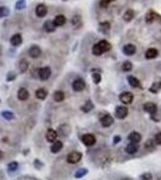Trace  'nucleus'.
<instances>
[{
    "mask_svg": "<svg viewBox=\"0 0 161 180\" xmlns=\"http://www.w3.org/2000/svg\"><path fill=\"white\" fill-rule=\"evenodd\" d=\"M82 159V154H80V151H71L69 155H67V157H66V161L69 162V163H71V164H75V163H78Z\"/></svg>",
    "mask_w": 161,
    "mask_h": 180,
    "instance_id": "f257e3e1",
    "label": "nucleus"
},
{
    "mask_svg": "<svg viewBox=\"0 0 161 180\" xmlns=\"http://www.w3.org/2000/svg\"><path fill=\"white\" fill-rule=\"evenodd\" d=\"M119 100H120L121 103H124V104H130V103H132V101H134V95H132L131 93H129V91H124V93L120 94Z\"/></svg>",
    "mask_w": 161,
    "mask_h": 180,
    "instance_id": "f03ea898",
    "label": "nucleus"
},
{
    "mask_svg": "<svg viewBox=\"0 0 161 180\" xmlns=\"http://www.w3.org/2000/svg\"><path fill=\"white\" fill-rule=\"evenodd\" d=\"M82 142H83L84 145H87V146H91V145H94V144L96 143V138H95L94 135L87 133V135H84V136L82 137Z\"/></svg>",
    "mask_w": 161,
    "mask_h": 180,
    "instance_id": "7ed1b4c3",
    "label": "nucleus"
},
{
    "mask_svg": "<svg viewBox=\"0 0 161 180\" xmlns=\"http://www.w3.org/2000/svg\"><path fill=\"white\" fill-rule=\"evenodd\" d=\"M28 53H29V55H30L33 59H36V58H39L41 54H42V51H41V48L39 47V46L33 44V46L29 48Z\"/></svg>",
    "mask_w": 161,
    "mask_h": 180,
    "instance_id": "20e7f679",
    "label": "nucleus"
},
{
    "mask_svg": "<svg viewBox=\"0 0 161 180\" xmlns=\"http://www.w3.org/2000/svg\"><path fill=\"white\" fill-rule=\"evenodd\" d=\"M47 12H48V10H47V6H46L45 4H39V5L36 6V9H35V15H36L39 18L45 17V16L47 15Z\"/></svg>",
    "mask_w": 161,
    "mask_h": 180,
    "instance_id": "39448f33",
    "label": "nucleus"
},
{
    "mask_svg": "<svg viewBox=\"0 0 161 180\" xmlns=\"http://www.w3.org/2000/svg\"><path fill=\"white\" fill-rule=\"evenodd\" d=\"M127 113H129L127 108L124 107V106H119V107L116 108V117L118 119H125L127 117Z\"/></svg>",
    "mask_w": 161,
    "mask_h": 180,
    "instance_id": "423d86ee",
    "label": "nucleus"
},
{
    "mask_svg": "<svg viewBox=\"0 0 161 180\" xmlns=\"http://www.w3.org/2000/svg\"><path fill=\"white\" fill-rule=\"evenodd\" d=\"M143 109H144V112H147V113H149V114L152 115V114H155V113H156L158 107H156V104L153 103V102H147V103H144Z\"/></svg>",
    "mask_w": 161,
    "mask_h": 180,
    "instance_id": "0eeeda50",
    "label": "nucleus"
},
{
    "mask_svg": "<svg viewBox=\"0 0 161 180\" xmlns=\"http://www.w3.org/2000/svg\"><path fill=\"white\" fill-rule=\"evenodd\" d=\"M84 88H85V82L82 79V78H77V79L73 80V83H72V89H73L75 91H82Z\"/></svg>",
    "mask_w": 161,
    "mask_h": 180,
    "instance_id": "6e6552de",
    "label": "nucleus"
},
{
    "mask_svg": "<svg viewBox=\"0 0 161 180\" xmlns=\"http://www.w3.org/2000/svg\"><path fill=\"white\" fill-rule=\"evenodd\" d=\"M100 122L103 127H109V126L114 122V119H113L112 115H109V114H105V115L101 118Z\"/></svg>",
    "mask_w": 161,
    "mask_h": 180,
    "instance_id": "1a4fd4ad",
    "label": "nucleus"
},
{
    "mask_svg": "<svg viewBox=\"0 0 161 180\" xmlns=\"http://www.w3.org/2000/svg\"><path fill=\"white\" fill-rule=\"evenodd\" d=\"M39 77L41 80H47L51 77V69L49 67H42L39 70Z\"/></svg>",
    "mask_w": 161,
    "mask_h": 180,
    "instance_id": "9d476101",
    "label": "nucleus"
},
{
    "mask_svg": "<svg viewBox=\"0 0 161 180\" xmlns=\"http://www.w3.org/2000/svg\"><path fill=\"white\" fill-rule=\"evenodd\" d=\"M22 42H23V37H22L20 34H15V35H12L11 39H10V43H11L13 47H18V46H20Z\"/></svg>",
    "mask_w": 161,
    "mask_h": 180,
    "instance_id": "9b49d317",
    "label": "nucleus"
},
{
    "mask_svg": "<svg viewBox=\"0 0 161 180\" xmlns=\"http://www.w3.org/2000/svg\"><path fill=\"white\" fill-rule=\"evenodd\" d=\"M123 52H124L125 55H134L136 53V47L134 44H131V43L125 44L124 48H123Z\"/></svg>",
    "mask_w": 161,
    "mask_h": 180,
    "instance_id": "f8f14e48",
    "label": "nucleus"
},
{
    "mask_svg": "<svg viewBox=\"0 0 161 180\" xmlns=\"http://www.w3.org/2000/svg\"><path fill=\"white\" fill-rule=\"evenodd\" d=\"M57 137H58V133H57L54 130H52V129H49V130L46 132V139H47V142L53 143V142L57 140Z\"/></svg>",
    "mask_w": 161,
    "mask_h": 180,
    "instance_id": "ddd939ff",
    "label": "nucleus"
},
{
    "mask_svg": "<svg viewBox=\"0 0 161 180\" xmlns=\"http://www.w3.org/2000/svg\"><path fill=\"white\" fill-rule=\"evenodd\" d=\"M127 138L130 139V142L138 144L142 139V136H141V133H138V132H136V131H132V132L129 135V137H127Z\"/></svg>",
    "mask_w": 161,
    "mask_h": 180,
    "instance_id": "4468645a",
    "label": "nucleus"
},
{
    "mask_svg": "<svg viewBox=\"0 0 161 180\" xmlns=\"http://www.w3.org/2000/svg\"><path fill=\"white\" fill-rule=\"evenodd\" d=\"M61 149H63V142L61 140H55V142L52 143V146H51V151L52 153L57 154V153L60 151Z\"/></svg>",
    "mask_w": 161,
    "mask_h": 180,
    "instance_id": "2eb2a0df",
    "label": "nucleus"
},
{
    "mask_svg": "<svg viewBox=\"0 0 161 180\" xmlns=\"http://www.w3.org/2000/svg\"><path fill=\"white\" fill-rule=\"evenodd\" d=\"M53 23H54L55 26H63V25L66 23V17H65L64 15H58V16H55Z\"/></svg>",
    "mask_w": 161,
    "mask_h": 180,
    "instance_id": "dca6fc26",
    "label": "nucleus"
},
{
    "mask_svg": "<svg viewBox=\"0 0 161 180\" xmlns=\"http://www.w3.org/2000/svg\"><path fill=\"white\" fill-rule=\"evenodd\" d=\"M55 25H54V23H53V20H46L45 22V24H43V29L47 31V33H53L54 30H55Z\"/></svg>",
    "mask_w": 161,
    "mask_h": 180,
    "instance_id": "f3484780",
    "label": "nucleus"
},
{
    "mask_svg": "<svg viewBox=\"0 0 161 180\" xmlns=\"http://www.w3.org/2000/svg\"><path fill=\"white\" fill-rule=\"evenodd\" d=\"M17 96H18V99H20V101L28 100V99H29V91H28L25 88H20V90H18Z\"/></svg>",
    "mask_w": 161,
    "mask_h": 180,
    "instance_id": "a211bd4d",
    "label": "nucleus"
},
{
    "mask_svg": "<svg viewBox=\"0 0 161 180\" xmlns=\"http://www.w3.org/2000/svg\"><path fill=\"white\" fill-rule=\"evenodd\" d=\"M99 30L102 34H108L109 30H111V24L108 22H102L99 24Z\"/></svg>",
    "mask_w": 161,
    "mask_h": 180,
    "instance_id": "6ab92c4d",
    "label": "nucleus"
},
{
    "mask_svg": "<svg viewBox=\"0 0 161 180\" xmlns=\"http://www.w3.org/2000/svg\"><path fill=\"white\" fill-rule=\"evenodd\" d=\"M159 55V52H158V49H155V48H149V49H147V52H145V58L147 59H154V58H156Z\"/></svg>",
    "mask_w": 161,
    "mask_h": 180,
    "instance_id": "aec40b11",
    "label": "nucleus"
},
{
    "mask_svg": "<svg viewBox=\"0 0 161 180\" xmlns=\"http://www.w3.org/2000/svg\"><path fill=\"white\" fill-rule=\"evenodd\" d=\"M125 150H126V153L127 154H135L137 150H138V144H136V143H129L127 145H126V148H125Z\"/></svg>",
    "mask_w": 161,
    "mask_h": 180,
    "instance_id": "412c9836",
    "label": "nucleus"
},
{
    "mask_svg": "<svg viewBox=\"0 0 161 180\" xmlns=\"http://www.w3.org/2000/svg\"><path fill=\"white\" fill-rule=\"evenodd\" d=\"M70 132H71V127L67 124H64V125H61L60 127H59V135L64 136V137L69 136Z\"/></svg>",
    "mask_w": 161,
    "mask_h": 180,
    "instance_id": "4be33fe9",
    "label": "nucleus"
},
{
    "mask_svg": "<svg viewBox=\"0 0 161 180\" xmlns=\"http://www.w3.org/2000/svg\"><path fill=\"white\" fill-rule=\"evenodd\" d=\"M28 69H29V62L25 59H22L18 62V70H20V73H24Z\"/></svg>",
    "mask_w": 161,
    "mask_h": 180,
    "instance_id": "5701e85b",
    "label": "nucleus"
},
{
    "mask_svg": "<svg viewBox=\"0 0 161 180\" xmlns=\"http://www.w3.org/2000/svg\"><path fill=\"white\" fill-rule=\"evenodd\" d=\"M98 44H99V47L101 48V51L105 53V52H108L109 49H111V44L107 42L106 40H102L100 42H98Z\"/></svg>",
    "mask_w": 161,
    "mask_h": 180,
    "instance_id": "b1692460",
    "label": "nucleus"
},
{
    "mask_svg": "<svg viewBox=\"0 0 161 180\" xmlns=\"http://www.w3.org/2000/svg\"><path fill=\"white\" fill-rule=\"evenodd\" d=\"M35 94H36V97H38L39 100H45V99L47 97V94H48V93H47V90H46V89L40 88V89H38V90H36V93H35Z\"/></svg>",
    "mask_w": 161,
    "mask_h": 180,
    "instance_id": "393cba45",
    "label": "nucleus"
},
{
    "mask_svg": "<svg viewBox=\"0 0 161 180\" xmlns=\"http://www.w3.org/2000/svg\"><path fill=\"white\" fill-rule=\"evenodd\" d=\"M127 82H129V84H130L131 86H134V88H138V86L141 85L140 80L137 79L136 77H134V76H129V77H127Z\"/></svg>",
    "mask_w": 161,
    "mask_h": 180,
    "instance_id": "a878e982",
    "label": "nucleus"
},
{
    "mask_svg": "<svg viewBox=\"0 0 161 180\" xmlns=\"http://www.w3.org/2000/svg\"><path fill=\"white\" fill-rule=\"evenodd\" d=\"M53 99H54L55 102H61V101L65 99V94L61 90H57L54 93V95H53Z\"/></svg>",
    "mask_w": 161,
    "mask_h": 180,
    "instance_id": "bb28decb",
    "label": "nucleus"
},
{
    "mask_svg": "<svg viewBox=\"0 0 161 180\" xmlns=\"http://www.w3.org/2000/svg\"><path fill=\"white\" fill-rule=\"evenodd\" d=\"M160 89H161V82L159 80V82H154V83L152 84V86L149 88V91L155 94V93H158Z\"/></svg>",
    "mask_w": 161,
    "mask_h": 180,
    "instance_id": "cd10ccee",
    "label": "nucleus"
},
{
    "mask_svg": "<svg viewBox=\"0 0 161 180\" xmlns=\"http://www.w3.org/2000/svg\"><path fill=\"white\" fill-rule=\"evenodd\" d=\"M93 108H94L93 102H91V101H87V102H85V104H84V106H82V108H80V109H82L83 112L88 113V112H90Z\"/></svg>",
    "mask_w": 161,
    "mask_h": 180,
    "instance_id": "c85d7f7f",
    "label": "nucleus"
},
{
    "mask_svg": "<svg viewBox=\"0 0 161 180\" xmlns=\"http://www.w3.org/2000/svg\"><path fill=\"white\" fill-rule=\"evenodd\" d=\"M10 15V9L6 6H0V18H5Z\"/></svg>",
    "mask_w": 161,
    "mask_h": 180,
    "instance_id": "c756f323",
    "label": "nucleus"
},
{
    "mask_svg": "<svg viewBox=\"0 0 161 180\" xmlns=\"http://www.w3.org/2000/svg\"><path fill=\"white\" fill-rule=\"evenodd\" d=\"M16 10L17 11H20V10H24L25 7H27V1L25 0H18L17 2H16Z\"/></svg>",
    "mask_w": 161,
    "mask_h": 180,
    "instance_id": "7c9ffc66",
    "label": "nucleus"
},
{
    "mask_svg": "<svg viewBox=\"0 0 161 180\" xmlns=\"http://www.w3.org/2000/svg\"><path fill=\"white\" fill-rule=\"evenodd\" d=\"M91 52H93V54H94V55H96V57H100L101 54L103 53V52L101 51V48L99 47V44H98V43H95V44L93 46V49H91Z\"/></svg>",
    "mask_w": 161,
    "mask_h": 180,
    "instance_id": "2f4dec72",
    "label": "nucleus"
},
{
    "mask_svg": "<svg viewBox=\"0 0 161 180\" xmlns=\"http://www.w3.org/2000/svg\"><path fill=\"white\" fill-rule=\"evenodd\" d=\"M132 18H134V11H132V10H127V11L124 13V20L130 22Z\"/></svg>",
    "mask_w": 161,
    "mask_h": 180,
    "instance_id": "473e14b6",
    "label": "nucleus"
},
{
    "mask_svg": "<svg viewBox=\"0 0 161 180\" xmlns=\"http://www.w3.org/2000/svg\"><path fill=\"white\" fill-rule=\"evenodd\" d=\"M156 18V15L153 12V11H150V12H148L147 13V16H145V20L148 22V23H152V22H154V19Z\"/></svg>",
    "mask_w": 161,
    "mask_h": 180,
    "instance_id": "72a5a7b5",
    "label": "nucleus"
},
{
    "mask_svg": "<svg viewBox=\"0 0 161 180\" xmlns=\"http://www.w3.org/2000/svg\"><path fill=\"white\" fill-rule=\"evenodd\" d=\"M1 114H2V117H4L6 120H12L13 118H15L13 113H12V112H9V111H4Z\"/></svg>",
    "mask_w": 161,
    "mask_h": 180,
    "instance_id": "f704fd0d",
    "label": "nucleus"
},
{
    "mask_svg": "<svg viewBox=\"0 0 161 180\" xmlns=\"http://www.w3.org/2000/svg\"><path fill=\"white\" fill-rule=\"evenodd\" d=\"M87 173H88V171H87L85 168H82V169H78V171L75 173V177H76V178H82V177H84Z\"/></svg>",
    "mask_w": 161,
    "mask_h": 180,
    "instance_id": "c9c22d12",
    "label": "nucleus"
},
{
    "mask_svg": "<svg viewBox=\"0 0 161 180\" xmlns=\"http://www.w3.org/2000/svg\"><path fill=\"white\" fill-rule=\"evenodd\" d=\"M131 69H132V64H131L130 61H125V62L123 64V71L129 72V71H131Z\"/></svg>",
    "mask_w": 161,
    "mask_h": 180,
    "instance_id": "e433bc0d",
    "label": "nucleus"
},
{
    "mask_svg": "<svg viewBox=\"0 0 161 180\" xmlns=\"http://www.w3.org/2000/svg\"><path fill=\"white\" fill-rule=\"evenodd\" d=\"M91 77H93V82L95 83V84H99L101 82V75L100 73H93L91 75Z\"/></svg>",
    "mask_w": 161,
    "mask_h": 180,
    "instance_id": "4c0bfd02",
    "label": "nucleus"
},
{
    "mask_svg": "<svg viewBox=\"0 0 161 180\" xmlns=\"http://www.w3.org/2000/svg\"><path fill=\"white\" fill-rule=\"evenodd\" d=\"M7 168H9V171H10V172H15V171L18 168V163H17V162H12V163H10V164H9V167H7Z\"/></svg>",
    "mask_w": 161,
    "mask_h": 180,
    "instance_id": "58836bf2",
    "label": "nucleus"
},
{
    "mask_svg": "<svg viewBox=\"0 0 161 180\" xmlns=\"http://www.w3.org/2000/svg\"><path fill=\"white\" fill-rule=\"evenodd\" d=\"M140 180H153V177H152L150 173H143L141 175V178H140Z\"/></svg>",
    "mask_w": 161,
    "mask_h": 180,
    "instance_id": "ea45409f",
    "label": "nucleus"
},
{
    "mask_svg": "<svg viewBox=\"0 0 161 180\" xmlns=\"http://www.w3.org/2000/svg\"><path fill=\"white\" fill-rule=\"evenodd\" d=\"M80 23V16H73V18H72V24H73L75 26H77Z\"/></svg>",
    "mask_w": 161,
    "mask_h": 180,
    "instance_id": "a19ab883",
    "label": "nucleus"
},
{
    "mask_svg": "<svg viewBox=\"0 0 161 180\" xmlns=\"http://www.w3.org/2000/svg\"><path fill=\"white\" fill-rule=\"evenodd\" d=\"M15 78H16V75H15L13 72H9V73H7V76H6V80H7V82L13 80Z\"/></svg>",
    "mask_w": 161,
    "mask_h": 180,
    "instance_id": "79ce46f5",
    "label": "nucleus"
},
{
    "mask_svg": "<svg viewBox=\"0 0 161 180\" xmlns=\"http://www.w3.org/2000/svg\"><path fill=\"white\" fill-rule=\"evenodd\" d=\"M155 143L161 145V132L156 133V136H155Z\"/></svg>",
    "mask_w": 161,
    "mask_h": 180,
    "instance_id": "37998d69",
    "label": "nucleus"
},
{
    "mask_svg": "<svg viewBox=\"0 0 161 180\" xmlns=\"http://www.w3.org/2000/svg\"><path fill=\"white\" fill-rule=\"evenodd\" d=\"M152 119L155 120V121H160L161 117H160V115H155V114H152Z\"/></svg>",
    "mask_w": 161,
    "mask_h": 180,
    "instance_id": "c03bdc74",
    "label": "nucleus"
},
{
    "mask_svg": "<svg viewBox=\"0 0 161 180\" xmlns=\"http://www.w3.org/2000/svg\"><path fill=\"white\" fill-rule=\"evenodd\" d=\"M120 140H121L120 136H116V137H114V139H113V143H114V144H117V143H119Z\"/></svg>",
    "mask_w": 161,
    "mask_h": 180,
    "instance_id": "a18cd8bd",
    "label": "nucleus"
},
{
    "mask_svg": "<svg viewBox=\"0 0 161 180\" xmlns=\"http://www.w3.org/2000/svg\"><path fill=\"white\" fill-rule=\"evenodd\" d=\"M152 142H153V140H148V142L145 143V148H153V144H152Z\"/></svg>",
    "mask_w": 161,
    "mask_h": 180,
    "instance_id": "49530a36",
    "label": "nucleus"
},
{
    "mask_svg": "<svg viewBox=\"0 0 161 180\" xmlns=\"http://www.w3.org/2000/svg\"><path fill=\"white\" fill-rule=\"evenodd\" d=\"M2 157H4V153H2V151H1V150H0V160H1V159H2Z\"/></svg>",
    "mask_w": 161,
    "mask_h": 180,
    "instance_id": "de8ad7c7",
    "label": "nucleus"
},
{
    "mask_svg": "<svg viewBox=\"0 0 161 180\" xmlns=\"http://www.w3.org/2000/svg\"><path fill=\"white\" fill-rule=\"evenodd\" d=\"M102 1H105V2H109V1H112V0H102Z\"/></svg>",
    "mask_w": 161,
    "mask_h": 180,
    "instance_id": "09e8293b",
    "label": "nucleus"
},
{
    "mask_svg": "<svg viewBox=\"0 0 161 180\" xmlns=\"http://www.w3.org/2000/svg\"><path fill=\"white\" fill-rule=\"evenodd\" d=\"M64 1H66V0H64Z\"/></svg>",
    "mask_w": 161,
    "mask_h": 180,
    "instance_id": "8fccbe9b",
    "label": "nucleus"
}]
</instances>
